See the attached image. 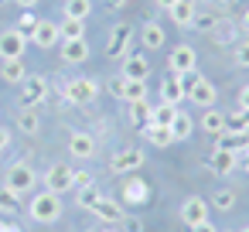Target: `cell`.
Returning <instances> with one entry per match:
<instances>
[{
  "instance_id": "6da1fadb",
  "label": "cell",
  "mask_w": 249,
  "mask_h": 232,
  "mask_svg": "<svg viewBox=\"0 0 249 232\" xmlns=\"http://www.w3.org/2000/svg\"><path fill=\"white\" fill-rule=\"evenodd\" d=\"M28 215H31L35 222H41V225L58 222V218H62V195H55V191L35 195V198L28 201Z\"/></svg>"
},
{
  "instance_id": "ac0fdd59",
  "label": "cell",
  "mask_w": 249,
  "mask_h": 232,
  "mask_svg": "<svg viewBox=\"0 0 249 232\" xmlns=\"http://www.w3.org/2000/svg\"><path fill=\"white\" fill-rule=\"evenodd\" d=\"M235 164H239L235 150H222V147H215V150L208 154V167H212L215 174H232V171H235Z\"/></svg>"
},
{
  "instance_id": "bcb514c9",
  "label": "cell",
  "mask_w": 249,
  "mask_h": 232,
  "mask_svg": "<svg viewBox=\"0 0 249 232\" xmlns=\"http://www.w3.org/2000/svg\"><path fill=\"white\" fill-rule=\"evenodd\" d=\"M239 31H246V35H249V7H246V11H242V18H239Z\"/></svg>"
},
{
  "instance_id": "8d00e7d4",
  "label": "cell",
  "mask_w": 249,
  "mask_h": 232,
  "mask_svg": "<svg viewBox=\"0 0 249 232\" xmlns=\"http://www.w3.org/2000/svg\"><path fill=\"white\" fill-rule=\"evenodd\" d=\"M232 58H235V65L249 69V41H239V45H235V52H232Z\"/></svg>"
},
{
  "instance_id": "836d02e7",
  "label": "cell",
  "mask_w": 249,
  "mask_h": 232,
  "mask_svg": "<svg viewBox=\"0 0 249 232\" xmlns=\"http://www.w3.org/2000/svg\"><path fill=\"white\" fill-rule=\"evenodd\" d=\"M89 14H92V0H65V18L86 21Z\"/></svg>"
},
{
  "instance_id": "30bf717a",
  "label": "cell",
  "mask_w": 249,
  "mask_h": 232,
  "mask_svg": "<svg viewBox=\"0 0 249 232\" xmlns=\"http://www.w3.org/2000/svg\"><path fill=\"white\" fill-rule=\"evenodd\" d=\"M167 62H171V75H181V79H184V75L195 72V65H198V52H195L191 45H178V48L171 52Z\"/></svg>"
},
{
  "instance_id": "db71d44e",
  "label": "cell",
  "mask_w": 249,
  "mask_h": 232,
  "mask_svg": "<svg viewBox=\"0 0 249 232\" xmlns=\"http://www.w3.org/2000/svg\"><path fill=\"white\" fill-rule=\"evenodd\" d=\"M239 232H249V225H242V229H239Z\"/></svg>"
},
{
  "instance_id": "d4e9b609",
  "label": "cell",
  "mask_w": 249,
  "mask_h": 232,
  "mask_svg": "<svg viewBox=\"0 0 249 232\" xmlns=\"http://www.w3.org/2000/svg\"><path fill=\"white\" fill-rule=\"evenodd\" d=\"M150 99H137V103H126V116H130V123L133 126H147L150 123Z\"/></svg>"
},
{
  "instance_id": "83f0119b",
  "label": "cell",
  "mask_w": 249,
  "mask_h": 232,
  "mask_svg": "<svg viewBox=\"0 0 249 232\" xmlns=\"http://www.w3.org/2000/svg\"><path fill=\"white\" fill-rule=\"evenodd\" d=\"M225 133H249V109H235V113H225Z\"/></svg>"
},
{
  "instance_id": "9c48e42d",
  "label": "cell",
  "mask_w": 249,
  "mask_h": 232,
  "mask_svg": "<svg viewBox=\"0 0 249 232\" xmlns=\"http://www.w3.org/2000/svg\"><path fill=\"white\" fill-rule=\"evenodd\" d=\"M35 181H38V174H35V167H31L28 161H18V164H11V167H7V188H14L18 195L31 191V188H35Z\"/></svg>"
},
{
  "instance_id": "8fae6325",
  "label": "cell",
  "mask_w": 249,
  "mask_h": 232,
  "mask_svg": "<svg viewBox=\"0 0 249 232\" xmlns=\"http://www.w3.org/2000/svg\"><path fill=\"white\" fill-rule=\"evenodd\" d=\"M28 45H38V48H55V45H62L58 24H55V21H38L35 31L28 35Z\"/></svg>"
},
{
  "instance_id": "4dcf8cb0",
  "label": "cell",
  "mask_w": 249,
  "mask_h": 232,
  "mask_svg": "<svg viewBox=\"0 0 249 232\" xmlns=\"http://www.w3.org/2000/svg\"><path fill=\"white\" fill-rule=\"evenodd\" d=\"M208 35H212V41H218V45H235L239 28H235V24H225V21H215V28H212Z\"/></svg>"
},
{
  "instance_id": "f35d334b",
  "label": "cell",
  "mask_w": 249,
  "mask_h": 232,
  "mask_svg": "<svg viewBox=\"0 0 249 232\" xmlns=\"http://www.w3.org/2000/svg\"><path fill=\"white\" fill-rule=\"evenodd\" d=\"M106 89H109V92H113V96H116V99L123 103V89H126V79H123V75H113V79L106 82Z\"/></svg>"
},
{
  "instance_id": "603a6c76",
  "label": "cell",
  "mask_w": 249,
  "mask_h": 232,
  "mask_svg": "<svg viewBox=\"0 0 249 232\" xmlns=\"http://www.w3.org/2000/svg\"><path fill=\"white\" fill-rule=\"evenodd\" d=\"M18 130H21L24 137H38V133H41V113H38L35 106H24V109L18 113Z\"/></svg>"
},
{
  "instance_id": "f1b7e54d",
  "label": "cell",
  "mask_w": 249,
  "mask_h": 232,
  "mask_svg": "<svg viewBox=\"0 0 249 232\" xmlns=\"http://www.w3.org/2000/svg\"><path fill=\"white\" fill-rule=\"evenodd\" d=\"M171 133H174V140H178V143H184V140L195 133V120H191L188 113H181V109H178V116H174V123H171Z\"/></svg>"
},
{
  "instance_id": "74e56055",
  "label": "cell",
  "mask_w": 249,
  "mask_h": 232,
  "mask_svg": "<svg viewBox=\"0 0 249 232\" xmlns=\"http://www.w3.org/2000/svg\"><path fill=\"white\" fill-rule=\"evenodd\" d=\"M191 28H198V31H212V28H215V18L198 11V14H195V21H191Z\"/></svg>"
},
{
  "instance_id": "816d5d0a",
  "label": "cell",
  "mask_w": 249,
  "mask_h": 232,
  "mask_svg": "<svg viewBox=\"0 0 249 232\" xmlns=\"http://www.w3.org/2000/svg\"><path fill=\"white\" fill-rule=\"evenodd\" d=\"M242 171H246V174H249V157H242Z\"/></svg>"
},
{
  "instance_id": "e0dca14e",
  "label": "cell",
  "mask_w": 249,
  "mask_h": 232,
  "mask_svg": "<svg viewBox=\"0 0 249 232\" xmlns=\"http://www.w3.org/2000/svg\"><path fill=\"white\" fill-rule=\"evenodd\" d=\"M130 28L126 24H116L113 31H109V41H106V55L109 58H126V48H130Z\"/></svg>"
},
{
  "instance_id": "f5cc1de1",
  "label": "cell",
  "mask_w": 249,
  "mask_h": 232,
  "mask_svg": "<svg viewBox=\"0 0 249 232\" xmlns=\"http://www.w3.org/2000/svg\"><path fill=\"white\" fill-rule=\"evenodd\" d=\"M99 232H116V229H109V225H106V229H99Z\"/></svg>"
},
{
  "instance_id": "d6986e66",
  "label": "cell",
  "mask_w": 249,
  "mask_h": 232,
  "mask_svg": "<svg viewBox=\"0 0 249 232\" xmlns=\"http://www.w3.org/2000/svg\"><path fill=\"white\" fill-rule=\"evenodd\" d=\"M86 58H89V41H86V38L62 41V62H69V65H82Z\"/></svg>"
},
{
  "instance_id": "7bdbcfd3",
  "label": "cell",
  "mask_w": 249,
  "mask_h": 232,
  "mask_svg": "<svg viewBox=\"0 0 249 232\" xmlns=\"http://www.w3.org/2000/svg\"><path fill=\"white\" fill-rule=\"evenodd\" d=\"M239 109H249V86L239 89Z\"/></svg>"
},
{
  "instance_id": "484cf974",
  "label": "cell",
  "mask_w": 249,
  "mask_h": 232,
  "mask_svg": "<svg viewBox=\"0 0 249 232\" xmlns=\"http://www.w3.org/2000/svg\"><path fill=\"white\" fill-rule=\"evenodd\" d=\"M201 130L205 133H212V137H218V133H225V113L222 109H205V116H201Z\"/></svg>"
},
{
  "instance_id": "7dc6e473",
  "label": "cell",
  "mask_w": 249,
  "mask_h": 232,
  "mask_svg": "<svg viewBox=\"0 0 249 232\" xmlns=\"http://www.w3.org/2000/svg\"><path fill=\"white\" fill-rule=\"evenodd\" d=\"M103 4H106L109 11H120V7H126V0H103Z\"/></svg>"
},
{
  "instance_id": "ffe728a7",
  "label": "cell",
  "mask_w": 249,
  "mask_h": 232,
  "mask_svg": "<svg viewBox=\"0 0 249 232\" xmlns=\"http://www.w3.org/2000/svg\"><path fill=\"white\" fill-rule=\"evenodd\" d=\"M195 14H198V7H195V0H178V4H174V7L167 11L171 24H178V28H191Z\"/></svg>"
},
{
  "instance_id": "ee69618b",
  "label": "cell",
  "mask_w": 249,
  "mask_h": 232,
  "mask_svg": "<svg viewBox=\"0 0 249 232\" xmlns=\"http://www.w3.org/2000/svg\"><path fill=\"white\" fill-rule=\"evenodd\" d=\"M89 181H92V178H89L86 171H75V188H82V184H89ZM75 188H72V191H75Z\"/></svg>"
},
{
  "instance_id": "7402d4cb",
  "label": "cell",
  "mask_w": 249,
  "mask_h": 232,
  "mask_svg": "<svg viewBox=\"0 0 249 232\" xmlns=\"http://www.w3.org/2000/svg\"><path fill=\"white\" fill-rule=\"evenodd\" d=\"M140 41H143V48H147V52H157V48H164L167 35H164V28H160L157 21H147V24L140 28Z\"/></svg>"
},
{
  "instance_id": "d590c367",
  "label": "cell",
  "mask_w": 249,
  "mask_h": 232,
  "mask_svg": "<svg viewBox=\"0 0 249 232\" xmlns=\"http://www.w3.org/2000/svg\"><path fill=\"white\" fill-rule=\"evenodd\" d=\"M137 99H150V96H147V82L126 79V89H123V103H137Z\"/></svg>"
},
{
  "instance_id": "7a4b0ae2",
  "label": "cell",
  "mask_w": 249,
  "mask_h": 232,
  "mask_svg": "<svg viewBox=\"0 0 249 232\" xmlns=\"http://www.w3.org/2000/svg\"><path fill=\"white\" fill-rule=\"evenodd\" d=\"M184 86H188V103H195L198 109H212V106L218 103V89H215L205 75L191 72V75H184Z\"/></svg>"
},
{
  "instance_id": "4fadbf2b",
  "label": "cell",
  "mask_w": 249,
  "mask_h": 232,
  "mask_svg": "<svg viewBox=\"0 0 249 232\" xmlns=\"http://www.w3.org/2000/svg\"><path fill=\"white\" fill-rule=\"evenodd\" d=\"M188 99V86H184V79L181 75H164V82H160V103H167V106H181Z\"/></svg>"
},
{
  "instance_id": "5bb4252c",
  "label": "cell",
  "mask_w": 249,
  "mask_h": 232,
  "mask_svg": "<svg viewBox=\"0 0 249 232\" xmlns=\"http://www.w3.org/2000/svg\"><path fill=\"white\" fill-rule=\"evenodd\" d=\"M150 69H154L150 58H147L143 52H137V55H126V58H123V72H120V75H123V79L147 82V79H150Z\"/></svg>"
},
{
  "instance_id": "277c9868",
  "label": "cell",
  "mask_w": 249,
  "mask_h": 232,
  "mask_svg": "<svg viewBox=\"0 0 249 232\" xmlns=\"http://www.w3.org/2000/svg\"><path fill=\"white\" fill-rule=\"evenodd\" d=\"M75 188V171L69 167V164H52L48 171H45V191H55V195H69Z\"/></svg>"
},
{
  "instance_id": "681fc988",
  "label": "cell",
  "mask_w": 249,
  "mask_h": 232,
  "mask_svg": "<svg viewBox=\"0 0 249 232\" xmlns=\"http://www.w3.org/2000/svg\"><path fill=\"white\" fill-rule=\"evenodd\" d=\"M14 4H18V7H24V11H31V7L38 4V0H14Z\"/></svg>"
},
{
  "instance_id": "b9f144b4",
  "label": "cell",
  "mask_w": 249,
  "mask_h": 232,
  "mask_svg": "<svg viewBox=\"0 0 249 232\" xmlns=\"http://www.w3.org/2000/svg\"><path fill=\"white\" fill-rule=\"evenodd\" d=\"M7 147H11V130H7V126H0V154H4Z\"/></svg>"
},
{
  "instance_id": "f907efd6",
  "label": "cell",
  "mask_w": 249,
  "mask_h": 232,
  "mask_svg": "<svg viewBox=\"0 0 249 232\" xmlns=\"http://www.w3.org/2000/svg\"><path fill=\"white\" fill-rule=\"evenodd\" d=\"M0 232H21V225H7V222H0Z\"/></svg>"
},
{
  "instance_id": "5b68a950",
  "label": "cell",
  "mask_w": 249,
  "mask_h": 232,
  "mask_svg": "<svg viewBox=\"0 0 249 232\" xmlns=\"http://www.w3.org/2000/svg\"><path fill=\"white\" fill-rule=\"evenodd\" d=\"M116 201H120V205H147V201H150V184H147L140 174H126Z\"/></svg>"
},
{
  "instance_id": "52a82bcc",
  "label": "cell",
  "mask_w": 249,
  "mask_h": 232,
  "mask_svg": "<svg viewBox=\"0 0 249 232\" xmlns=\"http://www.w3.org/2000/svg\"><path fill=\"white\" fill-rule=\"evenodd\" d=\"M28 52V35L21 28H7V31H0V62H7V58H24Z\"/></svg>"
},
{
  "instance_id": "f546056e",
  "label": "cell",
  "mask_w": 249,
  "mask_h": 232,
  "mask_svg": "<svg viewBox=\"0 0 249 232\" xmlns=\"http://www.w3.org/2000/svg\"><path fill=\"white\" fill-rule=\"evenodd\" d=\"M21 208V195L7 184H0V215H18Z\"/></svg>"
},
{
  "instance_id": "8992f818",
  "label": "cell",
  "mask_w": 249,
  "mask_h": 232,
  "mask_svg": "<svg viewBox=\"0 0 249 232\" xmlns=\"http://www.w3.org/2000/svg\"><path fill=\"white\" fill-rule=\"evenodd\" d=\"M208 212H212V205H208V198H201V195H191V198H184L181 201V208H178V218L191 229V225H201V222H208Z\"/></svg>"
},
{
  "instance_id": "2e32d148",
  "label": "cell",
  "mask_w": 249,
  "mask_h": 232,
  "mask_svg": "<svg viewBox=\"0 0 249 232\" xmlns=\"http://www.w3.org/2000/svg\"><path fill=\"white\" fill-rule=\"evenodd\" d=\"M89 212H92L103 225H116V222H123V215H126V212H123V205H120L116 198H106V195H103Z\"/></svg>"
},
{
  "instance_id": "3957f363",
  "label": "cell",
  "mask_w": 249,
  "mask_h": 232,
  "mask_svg": "<svg viewBox=\"0 0 249 232\" xmlns=\"http://www.w3.org/2000/svg\"><path fill=\"white\" fill-rule=\"evenodd\" d=\"M99 82L96 79H86V75H79V79H72V82H65V99L72 103V106H89V103H96L99 99Z\"/></svg>"
},
{
  "instance_id": "1f68e13d",
  "label": "cell",
  "mask_w": 249,
  "mask_h": 232,
  "mask_svg": "<svg viewBox=\"0 0 249 232\" xmlns=\"http://www.w3.org/2000/svg\"><path fill=\"white\" fill-rule=\"evenodd\" d=\"M58 31H62V41H75V38H86V21H75V18H62Z\"/></svg>"
},
{
  "instance_id": "d6a6232c",
  "label": "cell",
  "mask_w": 249,
  "mask_h": 232,
  "mask_svg": "<svg viewBox=\"0 0 249 232\" xmlns=\"http://www.w3.org/2000/svg\"><path fill=\"white\" fill-rule=\"evenodd\" d=\"M174 116H178V106H167V103H157L150 109V123H157V126H171Z\"/></svg>"
},
{
  "instance_id": "f6af8a7d",
  "label": "cell",
  "mask_w": 249,
  "mask_h": 232,
  "mask_svg": "<svg viewBox=\"0 0 249 232\" xmlns=\"http://www.w3.org/2000/svg\"><path fill=\"white\" fill-rule=\"evenodd\" d=\"M191 232H218V225H212V222H201V225H191Z\"/></svg>"
},
{
  "instance_id": "7c38bea8",
  "label": "cell",
  "mask_w": 249,
  "mask_h": 232,
  "mask_svg": "<svg viewBox=\"0 0 249 232\" xmlns=\"http://www.w3.org/2000/svg\"><path fill=\"white\" fill-rule=\"evenodd\" d=\"M96 150H99V143H96L92 133H82V130L69 133V154H72L75 161H92Z\"/></svg>"
},
{
  "instance_id": "9a60e30c",
  "label": "cell",
  "mask_w": 249,
  "mask_h": 232,
  "mask_svg": "<svg viewBox=\"0 0 249 232\" xmlns=\"http://www.w3.org/2000/svg\"><path fill=\"white\" fill-rule=\"evenodd\" d=\"M18 89H21V103H24V106H38V103L48 96V82H45V75H28Z\"/></svg>"
},
{
  "instance_id": "c3c4849f",
  "label": "cell",
  "mask_w": 249,
  "mask_h": 232,
  "mask_svg": "<svg viewBox=\"0 0 249 232\" xmlns=\"http://www.w3.org/2000/svg\"><path fill=\"white\" fill-rule=\"evenodd\" d=\"M154 4H157V7H160V11H171V7H174V4H178V0H154Z\"/></svg>"
},
{
  "instance_id": "60d3db41",
  "label": "cell",
  "mask_w": 249,
  "mask_h": 232,
  "mask_svg": "<svg viewBox=\"0 0 249 232\" xmlns=\"http://www.w3.org/2000/svg\"><path fill=\"white\" fill-rule=\"evenodd\" d=\"M123 225H126V232H143V222L137 215H123Z\"/></svg>"
},
{
  "instance_id": "44dd1931",
  "label": "cell",
  "mask_w": 249,
  "mask_h": 232,
  "mask_svg": "<svg viewBox=\"0 0 249 232\" xmlns=\"http://www.w3.org/2000/svg\"><path fill=\"white\" fill-rule=\"evenodd\" d=\"M0 79H4L7 86H21V82L28 79L24 58H7V62H0Z\"/></svg>"
},
{
  "instance_id": "cb8c5ba5",
  "label": "cell",
  "mask_w": 249,
  "mask_h": 232,
  "mask_svg": "<svg viewBox=\"0 0 249 232\" xmlns=\"http://www.w3.org/2000/svg\"><path fill=\"white\" fill-rule=\"evenodd\" d=\"M140 133H143V140H147V143H154V147H171V143H178V140H174V133H171V126L147 123V126H140Z\"/></svg>"
},
{
  "instance_id": "ab89813d",
  "label": "cell",
  "mask_w": 249,
  "mask_h": 232,
  "mask_svg": "<svg viewBox=\"0 0 249 232\" xmlns=\"http://www.w3.org/2000/svg\"><path fill=\"white\" fill-rule=\"evenodd\" d=\"M35 24H38V18H35L31 11H24V18H21V24H18V28H21L24 35H31V31H35Z\"/></svg>"
},
{
  "instance_id": "ba28073f",
  "label": "cell",
  "mask_w": 249,
  "mask_h": 232,
  "mask_svg": "<svg viewBox=\"0 0 249 232\" xmlns=\"http://www.w3.org/2000/svg\"><path fill=\"white\" fill-rule=\"evenodd\" d=\"M143 161H147V154L140 147H126V150H116L109 157V171L113 174H133V171L143 167Z\"/></svg>"
},
{
  "instance_id": "4316f807",
  "label": "cell",
  "mask_w": 249,
  "mask_h": 232,
  "mask_svg": "<svg viewBox=\"0 0 249 232\" xmlns=\"http://www.w3.org/2000/svg\"><path fill=\"white\" fill-rule=\"evenodd\" d=\"M99 198H103V191H99V184H96V181H89V184L75 188V205H79V208H86V212H89Z\"/></svg>"
},
{
  "instance_id": "e575fe53",
  "label": "cell",
  "mask_w": 249,
  "mask_h": 232,
  "mask_svg": "<svg viewBox=\"0 0 249 232\" xmlns=\"http://www.w3.org/2000/svg\"><path fill=\"white\" fill-rule=\"evenodd\" d=\"M208 205L218 208V212H232V208H235V191H232V188H218V191L212 195Z\"/></svg>"
}]
</instances>
